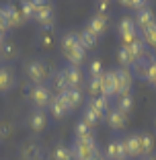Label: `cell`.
I'll use <instances>...</instances> for the list:
<instances>
[{
	"label": "cell",
	"instance_id": "d6a6232c",
	"mask_svg": "<svg viewBox=\"0 0 156 160\" xmlns=\"http://www.w3.org/2000/svg\"><path fill=\"white\" fill-rule=\"evenodd\" d=\"M86 90H88L90 99H93V97H101V94H103V76H99V78H90Z\"/></svg>",
	"mask_w": 156,
	"mask_h": 160
},
{
	"label": "cell",
	"instance_id": "bcb514c9",
	"mask_svg": "<svg viewBox=\"0 0 156 160\" xmlns=\"http://www.w3.org/2000/svg\"><path fill=\"white\" fill-rule=\"evenodd\" d=\"M0 142H2V138H0Z\"/></svg>",
	"mask_w": 156,
	"mask_h": 160
},
{
	"label": "cell",
	"instance_id": "ac0fdd59",
	"mask_svg": "<svg viewBox=\"0 0 156 160\" xmlns=\"http://www.w3.org/2000/svg\"><path fill=\"white\" fill-rule=\"evenodd\" d=\"M19 56H21L19 43L13 41V39H4V43H2V52H0V62L10 66V62H14Z\"/></svg>",
	"mask_w": 156,
	"mask_h": 160
},
{
	"label": "cell",
	"instance_id": "cb8c5ba5",
	"mask_svg": "<svg viewBox=\"0 0 156 160\" xmlns=\"http://www.w3.org/2000/svg\"><path fill=\"white\" fill-rule=\"evenodd\" d=\"M113 107L119 109L123 115H129L133 111V107H136V99H133L132 92H129V94H121V97H117V99H115Z\"/></svg>",
	"mask_w": 156,
	"mask_h": 160
},
{
	"label": "cell",
	"instance_id": "9a60e30c",
	"mask_svg": "<svg viewBox=\"0 0 156 160\" xmlns=\"http://www.w3.org/2000/svg\"><path fill=\"white\" fill-rule=\"evenodd\" d=\"M60 70H62V76H64V80H66L68 88H80V84H82V68L66 64V66L60 68Z\"/></svg>",
	"mask_w": 156,
	"mask_h": 160
},
{
	"label": "cell",
	"instance_id": "74e56055",
	"mask_svg": "<svg viewBox=\"0 0 156 160\" xmlns=\"http://www.w3.org/2000/svg\"><path fill=\"white\" fill-rule=\"evenodd\" d=\"M146 82L150 86L156 88V58H152L150 64H148V76H146Z\"/></svg>",
	"mask_w": 156,
	"mask_h": 160
},
{
	"label": "cell",
	"instance_id": "f35d334b",
	"mask_svg": "<svg viewBox=\"0 0 156 160\" xmlns=\"http://www.w3.org/2000/svg\"><path fill=\"white\" fill-rule=\"evenodd\" d=\"M8 31H10V27H8V23H6V17H4V12H2V6H0V39H2V41L8 39Z\"/></svg>",
	"mask_w": 156,
	"mask_h": 160
},
{
	"label": "cell",
	"instance_id": "8fae6325",
	"mask_svg": "<svg viewBox=\"0 0 156 160\" xmlns=\"http://www.w3.org/2000/svg\"><path fill=\"white\" fill-rule=\"evenodd\" d=\"M123 142V150H125V156L128 160H140L142 158V146H140V140H138V133H128V136L121 138Z\"/></svg>",
	"mask_w": 156,
	"mask_h": 160
},
{
	"label": "cell",
	"instance_id": "1f68e13d",
	"mask_svg": "<svg viewBox=\"0 0 156 160\" xmlns=\"http://www.w3.org/2000/svg\"><path fill=\"white\" fill-rule=\"evenodd\" d=\"M140 39H142L148 47H156V23L152 25V27L140 31Z\"/></svg>",
	"mask_w": 156,
	"mask_h": 160
},
{
	"label": "cell",
	"instance_id": "f6af8a7d",
	"mask_svg": "<svg viewBox=\"0 0 156 160\" xmlns=\"http://www.w3.org/2000/svg\"><path fill=\"white\" fill-rule=\"evenodd\" d=\"M154 129H156V117H154Z\"/></svg>",
	"mask_w": 156,
	"mask_h": 160
},
{
	"label": "cell",
	"instance_id": "4fadbf2b",
	"mask_svg": "<svg viewBox=\"0 0 156 160\" xmlns=\"http://www.w3.org/2000/svg\"><path fill=\"white\" fill-rule=\"evenodd\" d=\"M41 152H43L41 142H39L35 136H31V138H27V140L21 144V148H19V158L21 160H31V158H35L37 154H41Z\"/></svg>",
	"mask_w": 156,
	"mask_h": 160
},
{
	"label": "cell",
	"instance_id": "f546056e",
	"mask_svg": "<svg viewBox=\"0 0 156 160\" xmlns=\"http://www.w3.org/2000/svg\"><path fill=\"white\" fill-rule=\"evenodd\" d=\"M52 158L53 160H74V154H72L70 146H64V144H58L52 150Z\"/></svg>",
	"mask_w": 156,
	"mask_h": 160
},
{
	"label": "cell",
	"instance_id": "b9f144b4",
	"mask_svg": "<svg viewBox=\"0 0 156 160\" xmlns=\"http://www.w3.org/2000/svg\"><path fill=\"white\" fill-rule=\"evenodd\" d=\"M140 160H156V152H154V154H148V156H142Z\"/></svg>",
	"mask_w": 156,
	"mask_h": 160
},
{
	"label": "cell",
	"instance_id": "83f0119b",
	"mask_svg": "<svg viewBox=\"0 0 156 160\" xmlns=\"http://www.w3.org/2000/svg\"><path fill=\"white\" fill-rule=\"evenodd\" d=\"M49 88L53 90V94H64L68 90V84L66 80H64V76H62V70H56L52 74V80H49Z\"/></svg>",
	"mask_w": 156,
	"mask_h": 160
},
{
	"label": "cell",
	"instance_id": "52a82bcc",
	"mask_svg": "<svg viewBox=\"0 0 156 160\" xmlns=\"http://www.w3.org/2000/svg\"><path fill=\"white\" fill-rule=\"evenodd\" d=\"M37 47L41 52L49 53L53 52V47L58 43V37H56V25H49V27H39L37 31Z\"/></svg>",
	"mask_w": 156,
	"mask_h": 160
},
{
	"label": "cell",
	"instance_id": "8992f818",
	"mask_svg": "<svg viewBox=\"0 0 156 160\" xmlns=\"http://www.w3.org/2000/svg\"><path fill=\"white\" fill-rule=\"evenodd\" d=\"M33 21L39 25V27H49V25H56V8H53L52 2L37 0V10H35Z\"/></svg>",
	"mask_w": 156,
	"mask_h": 160
},
{
	"label": "cell",
	"instance_id": "4316f807",
	"mask_svg": "<svg viewBox=\"0 0 156 160\" xmlns=\"http://www.w3.org/2000/svg\"><path fill=\"white\" fill-rule=\"evenodd\" d=\"M74 138L76 140H90V138H95V129L84 119H78L74 123Z\"/></svg>",
	"mask_w": 156,
	"mask_h": 160
},
{
	"label": "cell",
	"instance_id": "7bdbcfd3",
	"mask_svg": "<svg viewBox=\"0 0 156 160\" xmlns=\"http://www.w3.org/2000/svg\"><path fill=\"white\" fill-rule=\"evenodd\" d=\"M95 160H109V158H107V156H105V154H101V152H99V156H97Z\"/></svg>",
	"mask_w": 156,
	"mask_h": 160
},
{
	"label": "cell",
	"instance_id": "484cf974",
	"mask_svg": "<svg viewBox=\"0 0 156 160\" xmlns=\"http://www.w3.org/2000/svg\"><path fill=\"white\" fill-rule=\"evenodd\" d=\"M64 99H66L68 107H70L72 111L84 105V97H82V90L80 88H68L66 92H64Z\"/></svg>",
	"mask_w": 156,
	"mask_h": 160
},
{
	"label": "cell",
	"instance_id": "2e32d148",
	"mask_svg": "<svg viewBox=\"0 0 156 160\" xmlns=\"http://www.w3.org/2000/svg\"><path fill=\"white\" fill-rule=\"evenodd\" d=\"M115 74H117V84H119V94H129L132 92V86H133V74L129 68H115Z\"/></svg>",
	"mask_w": 156,
	"mask_h": 160
},
{
	"label": "cell",
	"instance_id": "4dcf8cb0",
	"mask_svg": "<svg viewBox=\"0 0 156 160\" xmlns=\"http://www.w3.org/2000/svg\"><path fill=\"white\" fill-rule=\"evenodd\" d=\"M19 8L21 12H23L25 19H33L35 17V10H37V0H23V2H19Z\"/></svg>",
	"mask_w": 156,
	"mask_h": 160
},
{
	"label": "cell",
	"instance_id": "8d00e7d4",
	"mask_svg": "<svg viewBox=\"0 0 156 160\" xmlns=\"http://www.w3.org/2000/svg\"><path fill=\"white\" fill-rule=\"evenodd\" d=\"M95 14H101V17H109L111 19V2H95Z\"/></svg>",
	"mask_w": 156,
	"mask_h": 160
},
{
	"label": "cell",
	"instance_id": "e0dca14e",
	"mask_svg": "<svg viewBox=\"0 0 156 160\" xmlns=\"http://www.w3.org/2000/svg\"><path fill=\"white\" fill-rule=\"evenodd\" d=\"M105 121H107V125L111 127V129L119 132V129H123V127H125V123H128V115H123L119 109H115L113 105H111V107H109V111L105 113Z\"/></svg>",
	"mask_w": 156,
	"mask_h": 160
},
{
	"label": "cell",
	"instance_id": "ba28073f",
	"mask_svg": "<svg viewBox=\"0 0 156 160\" xmlns=\"http://www.w3.org/2000/svg\"><path fill=\"white\" fill-rule=\"evenodd\" d=\"M27 125H29V129H31L33 133L45 132V129H48V125H49V115H48V111H43V109H33V111L27 115Z\"/></svg>",
	"mask_w": 156,
	"mask_h": 160
},
{
	"label": "cell",
	"instance_id": "7c38bea8",
	"mask_svg": "<svg viewBox=\"0 0 156 160\" xmlns=\"http://www.w3.org/2000/svg\"><path fill=\"white\" fill-rule=\"evenodd\" d=\"M2 12H4L6 23H8L10 29H19V27H23V25L27 23V19L23 17L19 4H10V2L8 4H2Z\"/></svg>",
	"mask_w": 156,
	"mask_h": 160
},
{
	"label": "cell",
	"instance_id": "7a4b0ae2",
	"mask_svg": "<svg viewBox=\"0 0 156 160\" xmlns=\"http://www.w3.org/2000/svg\"><path fill=\"white\" fill-rule=\"evenodd\" d=\"M53 68L48 60H41V58H35V60L25 62V78H27L29 84L39 86V84H49L53 74Z\"/></svg>",
	"mask_w": 156,
	"mask_h": 160
},
{
	"label": "cell",
	"instance_id": "5bb4252c",
	"mask_svg": "<svg viewBox=\"0 0 156 160\" xmlns=\"http://www.w3.org/2000/svg\"><path fill=\"white\" fill-rule=\"evenodd\" d=\"M70 111L72 109L68 107L64 94H53L52 101H49V105H48V115H52L53 119H62V117H66Z\"/></svg>",
	"mask_w": 156,
	"mask_h": 160
},
{
	"label": "cell",
	"instance_id": "d590c367",
	"mask_svg": "<svg viewBox=\"0 0 156 160\" xmlns=\"http://www.w3.org/2000/svg\"><path fill=\"white\" fill-rule=\"evenodd\" d=\"M119 4H121L123 8H128V10H133V12H138V10L146 8L148 2H144V0H121Z\"/></svg>",
	"mask_w": 156,
	"mask_h": 160
},
{
	"label": "cell",
	"instance_id": "e575fe53",
	"mask_svg": "<svg viewBox=\"0 0 156 160\" xmlns=\"http://www.w3.org/2000/svg\"><path fill=\"white\" fill-rule=\"evenodd\" d=\"M103 62L99 60V58H95V60L88 62V76L90 78H99V76H103Z\"/></svg>",
	"mask_w": 156,
	"mask_h": 160
},
{
	"label": "cell",
	"instance_id": "277c9868",
	"mask_svg": "<svg viewBox=\"0 0 156 160\" xmlns=\"http://www.w3.org/2000/svg\"><path fill=\"white\" fill-rule=\"evenodd\" d=\"M117 33L121 37V45H129L140 37V29H138L133 17H123L117 25Z\"/></svg>",
	"mask_w": 156,
	"mask_h": 160
},
{
	"label": "cell",
	"instance_id": "836d02e7",
	"mask_svg": "<svg viewBox=\"0 0 156 160\" xmlns=\"http://www.w3.org/2000/svg\"><path fill=\"white\" fill-rule=\"evenodd\" d=\"M88 103L93 105L95 109H99V111H101L103 115L107 113V111H109V107H111V101H109V99H105L103 94H101V97H93V99H90Z\"/></svg>",
	"mask_w": 156,
	"mask_h": 160
},
{
	"label": "cell",
	"instance_id": "44dd1931",
	"mask_svg": "<svg viewBox=\"0 0 156 160\" xmlns=\"http://www.w3.org/2000/svg\"><path fill=\"white\" fill-rule=\"evenodd\" d=\"M82 119H84V121L88 123V125L93 127V129H95V127H99L101 123H103L105 115L101 113L99 109H95L90 103H86V105H84V111H82Z\"/></svg>",
	"mask_w": 156,
	"mask_h": 160
},
{
	"label": "cell",
	"instance_id": "ffe728a7",
	"mask_svg": "<svg viewBox=\"0 0 156 160\" xmlns=\"http://www.w3.org/2000/svg\"><path fill=\"white\" fill-rule=\"evenodd\" d=\"M109 160H128L125 156V150H123V142L121 138H113V140L107 144V152H105Z\"/></svg>",
	"mask_w": 156,
	"mask_h": 160
},
{
	"label": "cell",
	"instance_id": "603a6c76",
	"mask_svg": "<svg viewBox=\"0 0 156 160\" xmlns=\"http://www.w3.org/2000/svg\"><path fill=\"white\" fill-rule=\"evenodd\" d=\"M78 39H80V45L84 47L86 52H90V49H95L97 47V43H99V35L97 33H93L88 27H82L80 31H78Z\"/></svg>",
	"mask_w": 156,
	"mask_h": 160
},
{
	"label": "cell",
	"instance_id": "ee69618b",
	"mask_svg": "<svg viewBox=\"0 0 156 160\" xmlns=\"http://www.w3.org/2000/svg\"><path fill=\"white\" fill-rule=\"evenodd\" d=\"M2 43H4V41H2V39H0V52H2Z\"/></svg>",
	"mask_w": 156,
	"mask_h": 160
},
{
	"label": "cell",
	"instance_id": "3957f363",
	"mask_svg": "<svg viewBox=\"0 0 156 160\" xmlns=\"http://www.w3.org/2000/svg\"><path fill=\"white\" fill-rule=\"evenodd\" d=\"M72 154L74 160H95L99 156V146H97V140L90 138V140H76L72 142Z\"/></svg>",
	"mask_w": 156,
	"mask_h": 160
},
{
	"label": "cell",
	"instance_id": "ab89813d",
	"mask_svg": "<svg viewBox=\"0 0 156 160\" xmlns=\"http://www.w3.org/2000/svg\"><path fill=\"white\" fill-rule=\"evenodd\" d=\"M13 123H8V121H2L0 123V138H2V140H4V138H8L10 133H13Z\"/></svg>",
	"mask_w": 156,
	"mask_h": 160
},
{
	"label": "cell",
	"instance_id": "60d3db41",
	"mask_svg": "<svg viewBox=\"0 0 156 160\" xmlns=\"http://www.w3.org/2000/svg\"><path fill=\"white\" fill-rule=\"evenodd\" d=\"M31 160H48V156H45V152H41V154H37L35 158H31Z\"/></svg>",
	"mask_w": 156,
	"mask_h": 160
},
{
	"label": "cell",
	"instance_id": "d6986e66",
	"mask_svg": "<svg viewBox=\"0 0 156 160\" xmlns=\"http://www.w3.org/2000/svg\"><path fill=\"white\" fill-rule=\"evenodd\" d=\"M133 21H136L138 29H140V31H144V29L152 27V25L156 23V14H154V10H152L150 6H146V8L133 12Z\"/></svg>",
	"mask_w": 156,
	"mask_h": 160
},
{
	"label": "cell",
	"instance_id": "f1b7e54d",
	"mask_svg": "<svg viewBox=\"0 0 156 160\" xmlns=\"http://www.w3.org/2000/svg\"><path fill=\"white\" fill-rule=\"evenodd\" d=\"M117 60H119V64H121V68H132L133 64H136V58H133V53L129 52V47L128 45H119V49H117Z\"/></svg>",
	"mask_w": 156,
	"mask_h": 160
},
{
	"label": "cell",
	"instance_id": "d4e9b609",
	"mask_svg": "<svg viewBox=\"0 0 156 160\" xmlns=\"http://www.w3.org/2000/svg\"><path fill=\"white\" fill-rule=\"evenodd\" d=\"M138 133V140H140V146H142V154L148 156V154H154L156 150V140L150 132H136Z\"/></svg>",
	"mask_w": 156,
	"mask_h": 160
},
{
	"label": "cell",
	"instance_id": "6da1fadb",
	"mask_svg": "<svg viewBox=\"0 0 156 160\" xmlns=\"http://www.w3.org/2000/svg\"><path fill=\"white\" fill-rule=\"evenodd\" d=\"M60 45H62V52H64V58H66L68 64L80 68L82 62L86 60V49L80 45L78 31H66L60 37Z\"/></svg>",
	"mask_w": 156,
	"mask_h": 160
},
{
	"label": "cell",
	"instance_id": "9c48e42d",
	"mask_svg": "<svg viewBox=\"0 0 156 160\" xmlns=\"http://www.w3.org/2000/svg\"><path fill=\"white\" fill-rule=\"evenodd\" d=\"M119 94V84H117V74H115V68L103 72V97L109 101L117 99Z\"/></svg>",
	"mask_w": 156,
	"mask_h": 160
},
{
	"label": "cell",
	"instance_id": "7402d4cb",
	"mask_svg": "<svg viewBox=\"0 0 156 160\" xmlns=\"http://www.w3.org/2000/svg\"><path fill=\"white\" fill-rule=\"evenodd\" d=\"M86 27L93 31V33H97L101 37V35L107 33V27H109V17H101V14H95L93 12V17H90L88 21H86Z\"/></svg>",
	"mask_w": 156,
	"mask_h": 160
},
{
	"label": "cell",
	"instance_id": "30bf717a",
	"mask_svg": "<svg viewBox=\"0 0 156 160\" xmlns=\"http://www.w3.org/2000/svg\"><path fill=\"white\" fill-rule=\"evenodd\" d=\"M13 88H17V74L13 66L0 64V94H8Z\"/></svg>",
	"mask_w": 156,
	"mask_h": 160
},
{
	"label": "cell",
	"instance_id": "5b68a950",
	"mask_svg": "<svg viewBox=\"0 0 156 160\" xmlns=\"http://www.w3.org/2000/svg\"><path fill=\"white\" fill-rule=\"evenodd\" d=\"M53 92L48 84H39V86H31V94H29V101L33 105V109H43L48 111V105L52 101Z\"/></svg>",
	"mask_w": 156,
	"mask_h": 160
}]
</instances>
